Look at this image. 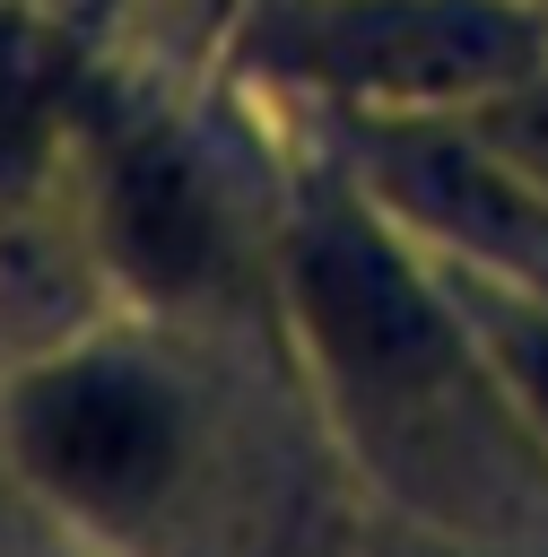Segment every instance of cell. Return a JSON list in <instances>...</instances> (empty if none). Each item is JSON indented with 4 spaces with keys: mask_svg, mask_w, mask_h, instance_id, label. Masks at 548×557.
Here are the masks:
<instances>
[{
    "mask_svg": "<svg viewBox=\"0 0 548 557\" xmlns=\"http://www.w3.org/2000/svg\"><path fill=\"white\" fill-rule=\"evenodd\" d=\"M17 444L61 496L122 513L174 470V400L130 366H61L17 400Z\"/></svg>",
    "mask_w": 548,
    "mask_h": 557,
    "instance_id": "1",
    "label": "cell"
},
{
    "mask_svg": "<svg viewBox=\"0 0 548 557\" xmlns=\"http://www.w3.org/2000/svg\"><path fill=\"white\" fill-rule=\"evenodd\" d=\"M304 70H331L374 96H452L522 61V35L478 0H348L304 17Z\"/></svg>",
    "mask_w": 548,
    "mask_h": 557,
    "instance_id": "2",
    "label": "cell"
},
{
    "mask_svg": "<svg viewBox=\"0 0 548 557\" xmlns=\"http://www.w3.org/2000/svg\"><path fill=\"white\" fill-rule=\"evenodd\" d=\"M296 305L322 339V357L365 392H418L444 374V322L426 296L348 226L296 235Z\"/></svg>",
    "mask_w": 548,
    "mask_h": 557,
    "instance_id": "3",
    "label": "cell"
},
{
    "mask_svg": "<svg viewBox=\"0 0 548 557\" xmlns=\"http://www.w3.org/2000/svg\"><path fill=\"white\" fill-rule=\"evenodd\" d=\"M113 235H122V252L157 287H191L209 270V252H217L209 200H200V183L174 157H130L122 165V183H113Z\"/></svg>",
    "mask_w": 548,
    "mask_h": 557,
    "instance_id": "4",
    "label": "cell"
},
{
    "mask_svg": "<svg viewBox=\"0 0 548 557\" xmlns=\"http://www.w3.org/2000/svg\"><path fill=\"white\" fill-rule=\"evenodd\" d=\"M505 357H513V374H522L531 409L548 418V322H513V331H505Z\"/></svg>",
    "mask_w": 548,
    "mask_h": 557,
    "instance_id": "5",
    "label": "cell"
},
{
    "mask_svg": "<svg viewBox=\"0 0 548 557\" xmlns=\"http://www.w3.org/2000/svg\"><path fill=\"white\" fill-rule=\"evenodd\" d=\"M505 139H513V157H522V165H539V174H548V96H522V104L505 113Z\"/></svg>",
    "mask_w": 548,
    "mask_h": 557,
    "instance_id": "6",
    "label": "cell"
}]
</instances>
